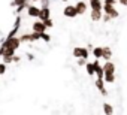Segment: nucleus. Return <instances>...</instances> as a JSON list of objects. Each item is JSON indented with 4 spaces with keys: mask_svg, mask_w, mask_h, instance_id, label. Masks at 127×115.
<instances>
[{
    "mask_svg": "<svg viewBox=\"0 0 127 115\" xmlns=\"http://www.w3.org/2000/svg\"><path fill=\"white\" fill-rule=\"evenodd\" d=\"M73 55L76 57V58H88V51H87V48L76 46L73 49Z\"/></svg>",
    "mask_w": 127,
    "mask_h": 115,
    "instance_id": "1",
    "label": "nucleus"
},
{
    "mask_svg": "<svg viewBox=\"0 0 127 115\" xmlns=\"http://www.w3.org/2000/svg\"><path fill=\"white\" fill-rule=\"evenodd\" d=\"M63 14H64V17H67V18H75V17L78 15L75 5H67V6L64 8V11H63Z\"/></svg>",
    "mask_w": 127,
    "mask_h": 115,
    "instance_id": "2",
    "label": "nucleus"
},
{
    "mask_svg": "<svg viewBox=\"0 0 127 115\" xmlns=\"http://www.w3.org/2000/svg\"><path fill=\"white\" fill-rule=\"evenodd\" d=\"M102 11H105V12H106L111 18L118 17V12L114 9V5H106V3H105V5H103V8H102Z\"/></svg>",
    "mask_w": 127,
    "mask_h": 115,
    "instance_id": "3",
    "label": "nucleus"
},
{
    "mask_svg": "<svg viewBox=\"0 0 127 115\" xmlns=\"http://www.w3.org/2000/svg\"><path fill=\"white\" fill-rule=\"evenodd\" d=\"M5 45H8V46H11V48L17 49V48L20 46V39H18V37H15V36L8 37V39H6V42H5Z\"/></svg>",
    "mask_w": 127,
    "mask_h": 115,
    "instance_id": "4",
    "label": "nucleus"
},
{
    "mask_svg": "<svg viewBox=\"0 0 127 115\" xmlns=\"http://www.w3.org/2000/svg\"><path fill=\"white\" fill-rule=\"evenodd\" d=\"M75 8H76V12H78V15L81 14H85V11L88 9V6H87V3H85V0H79V2L75 5Z\"/></svg>",
    "mask_w": 127,
    "mask_h": 115,
    "instance_id": "5",
    "label": "nucleus"
},
{
    "mask_svg": "<svg viewBox=\"0 0 127 115\" xmlns=\"http://www.w3.org/2000/svg\"><path fill=\"white\" fill-rule=\"evenodd\" d=\"M46 30V26L43 24V21H36V23H33V31H36V33H43Z\"/></svg>",
    "mask_w": 127,
    "mask_h": 115,
    "instance_id": "6",
    "label": "nucleus"
},
{
    "mask_svg": "<svg viewBox=\"0 0 127 115\" xmlns=\"http://www.w3.org/2000/svg\"><path fill=\"white\" fill-rule=\"evenodd\" d=\"M37 18H39L40 21L49 18V8H48V6H46V8H40V9H39V15H37Z\"/></svg>",
    "mask_w": 127,
    "mask_h": 115,
    "instance_id": "7",
    "label": "nucleus"
},
{
    "mask_svg": "<svg viewBox=\"0 0 127 115\" xmlns=\"http://www.w3.org/2000/svg\"><path fill=\"white\" fill-rule=\"evenodd\" d=\"M103 73H115V66L114 63H111L109 60H106L105 66H103Z\"/></svg>",
    "mask_w": 127,
    "mask_h": 115,
    "instance_id": "8",
    "label": "nucleus"
},
{
    "mask_svg": "<svg viewBox=\"0 0 127 115\" xmlns=\"http://www.w3.org/2000/svg\"><path fill=\"white\" fill-rule=\"evenodd\" d=\"M93 66H94V73L97 75V78H103V75H105V73H103V67L99 64V61H97V60L93 63Z\"/></svg>",
    "mask_w": 127,
    "mask_h": 115,
    "instance_id": "9",
    "label": "nucleus"
},
{
    "mask_svg": "<svg viewBox=\"0 0 127 115\" xmlns=\"http://www.w3.org/2000/svg\"><path fill=\"white\" fill-rule=\"evenodd\" d=\"M39 9H40V8H37V6H29V8H27V14H29L30 17L37 18V15H39Z\"/></svg>",
    "mask_w": 127,
    "mask_h": 115,
    "instance_id": "10",
    "label": "nucleus"
},
{
    "mask_svg": "<svg viewBox=\"0 0 127 115\" xmlns=\"http://www.w3.org/2000/svg\"><path fill=\"white\" fill-rule=\"evenodd\" d=\"M90 6H91V9H96V11H102V8H103L100 0H90Z\"/></svg>",
    "mask_w": 127,
    "mask_h": 115,
    "instance_id": "11",
    "label": "nucleus"
},
{
    "mask_svg": "<svg viewBox=\"0 0 127 115\" xmlns=\"http://www.w3.org/2000/svg\"><path fill=\"white\" fill-rule=\"evenodd\" d=\"M111 55H112V51L109 49V48H102V58L103 60H109L111 58Z\"/></svg>",
    "mask_w": 127,
    "mask_h": 115,
    "instance_id": "12",
    "label": "nucleus"
},
{
    "mask_svg": "<svg viewBox=\"0 0 127 115\" xmlns=\"http://www.w3.org/2000/svg\"><path fill=\"white\" fill-rule=\"evenodd\" d=\"M96 87L102 91L103 96H106V90H105V87H103V78H97V81H96Z\"/></svg>",
    "mask_w": 127,
    "mask_h": 115,
    "instance_id": "13",
    "label": "nucleus"
},
{
    "mask_svg": "<svg viewBox=\"0 0 127 115\" xmlns=\"http://www.w3.org/2000/svg\"><path fill=\"white\" fill-rule=\"evenodd\" d=\"M100 18H102V11L91 9V20H93V21H99Z\"/></svg>",
    "mask_w": 127,
    "mask_h": 115,
    "instance_id": "14",
    "label": "nucleus"
},
{
    "mask_svg": "<svg viewBox=\"0 0 127 115\" xmlns=\"http://www.w3.org/2000/svg\"><path fill=\"white\" fill-rule=\"evenodd\" d=\"M103 78H105V81H106L108 84H112V82L115 81V73H105Z\"/></svg>",
    "mask_w": 127,
    "mask_h": 115,
    "instance_id": "15",
    "label": "nucleus"
},
{
    "mask_svg": "<svg viewBox=\"0 0 127 115\" xmlns=\"http://www.w3.org/2000/svg\"><path fill=\"white\" fill-rule=\"evenodd\" d=\"M93 54H94V57L99 60V58H102V46H97V48H94L93 49Z\"/></svg>",
    "mask_w": 127,
    "mask_h": 115,
    "instance_id": "16",
    "label": "nucleus"
},
{
    "mask_svg": "<svg viewBox=\"0 0 127 115\" xmlns=\"http://www.w3.org/2000/svg\"><path fill=\"white\" fill-rule=\"evenodd\" d=\"M85 69H87V73L88 75H94V66H93V63H87L85 64Z\"/></svg>",
    "mask_w": 127,
    "mask_h": 115,
    "instance_id": "17",
    "label": "nucleus"
},
{
    "mask_svg": "<svg viewBox=\"0 0 127 115\" xmlns=\"http://www.w3.org/2000/svg\"><path fill=\"white\" fill-rule=\"evenodd\" d=\"M103 111H105V114H112L114 112V109H112V106L109 103H105L103 105Z\"/></svg>",
    "mask_w": 127,
    "mask_h": 115,
    "instance_id": "18",
    "label": "nucleus"
},
{
    "mask_svg": "<svg viewBox=\"0 0 127 115\" xmlns=\"http://www.w3.org/2000/svg\"><path fill=\"white\" fill-rule=\"evenodd\" d=\"M12 5L14 6H23V5H27V0H14Z\"/></svg>",
    "mask_w": 127,
    "mask_h": 115,
    "instance_id": "19",
    "label": "nucleus"
},
{
    "mask_svg": "<svg viewBox=\"0 0 127 115\" xmlns=\"http://www.w3.org/2000/svg\"><path fill=\"white\" fill-rule=\"evenodd\" d=\"M6 72V63H0V75H3Z\"/></svg>",
    "mask_w": 127,
    "mask_h": 115,
    "instance_id": "20",
    "label": "nucleus"
},
{
    "mask_svg": "<svg viewBox=\"0 0 127 115\" xmlns=\"http://www.w3.org/2000/svg\"><path fill=\"white\" fill-rule=\"evenodd\" d=\"M43 24H45L46 27H52V20H51V18H46V20H43Z\"/></svg>",
    "mask_w": 127,
    "mask_h": 115,
    "instance_id": "21",
    "label": "nucleus"
},
{
    "mask_svg": "<svg viewBox=\"0 0 127 115\" xmlns=\"http://www.w3.org/2000/svg\"><path fill=\"white\" fill-rule=\"evenodd\" d=\"M106 5H115V0H105Z\"/></svg>",
    "mask_w": 127,
    "mask_h": 115,
    "instance_id": "22",
    "label": "nucleus"
},
{
    "mask_svg": "<svg viewBox=\"0 0 127 115\" xmlns=\"http://www.w3.org/2000/svg\"><path fill=\"white\" fill-rule=\"evenodd\" d=\"M120 3H121V5H126V6H127V0H120Z\"/></svg>",
    "mask_w": 127,
    "mask_h": 115,
    "instance_id": "23",
    "label": "nucleus"
},
{
    "mask_svg": "<svg viewBox=\"0 0 127 115\" xmlns=\"http://www.w3.org/2000/svg\"><path fill=\"white\" fill-rule=\"evenodd\" d=\"M33 2H39V0H33Z\"/></svg>",
    "mask_w": 127,
    "mask_h": 115,
    "instance_id": "24",
    "label": "nucleus"
},
{
    "mask_svg": "<svg viewBox=\"0 0 127 115\" xmlns=\"http://www.w3.org/2000/svg\"><path fill=\"white\" fill-rule=\"evenodd\" d=\"M63 2H67V0H63Z\"/></svg>",
    "mask_w": 127,
    "mask_h": 115,
    "instance_id": "25",
    "label": "nucleus"
}]
</instances>
